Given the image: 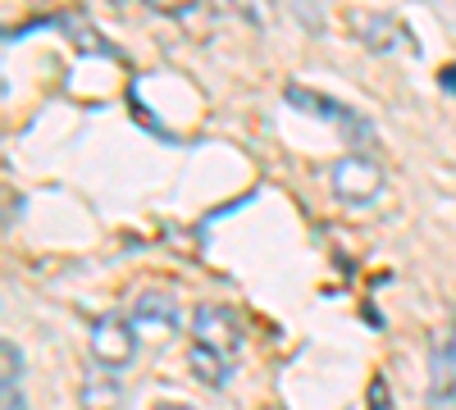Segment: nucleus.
<instances>
[{
    "instance_id": "1",
    "label": "nucleus",
    "mask_w": 456,
    "mask_h": 410,
    "mask_svg": "<svg viewBox=\"0 0 456 410\" xmlns=\"http://www.w3.org/2000/svg\"><path fill=\"white\" fill-rule=\"evenodd\" d=\"M288 105L306 109V115H320V119H333V124L342 128V141H352L356 151H365V146L374 141V128H370V119H365V115H356V109L338 105V100H329V96H320V92L288 87Z\"/></svg>"
},
{
    "instance_id": "2",
    "label": "nucleus",
    "mask_w": 456,
    "mask_h": 410,
    "mask_svg": "<svg viewBox=\"0 0 456 410\" xmlns=\"http://www.w3.org/2000/svg\"><path fill=\"white\" fill-rule=\"evenodd\" d=\"M137 328L128 315H101L92 324V360L105 365V369H124L133 356H137Z\"/></svg>"
},
{
    "instance_id": "3",
    "label": "nucleus",
    "mask_w": 456,
    "mask_h": 410,
    "mask_svg": "<svg viewBox=\"0 0 456 410\" xmlns=\"http://www.w3.org/2000/svg\"><path fill=\"white\" fill-rule=\"evenodd\" d=\"M133 328H137V338L142 342H169L174 333L183 328V319H178V301L169 292H146V296H137V306H133Z\"/></svg>"
},
{
    "instance_id": "4",
    "label": "nucleus",
    "mask_w": 456,
    "mask_h": 410,
    "mask_svg": "<svg viewBox=\"0 0 456 410\" xmlns=\"http://www.w3.org/2000/svg\"><path fill=\"white\" fill-rule=\"evenodd\" d=\"M333 192L352 205H370L379 192H384V169L365 156H347L333 165Z\"/></svg>"
},
{
    "instance_id": "5",
    "label": "nucleus",
    "mask_w": 456,
    "mask_h": 410,
    "mask_svg": "<svg viewBox=\"0 0 456 410\" xmlns=\"http://www.w3.org/2000/svg\"><path fill=\"white\" fill-rule=\"evenodd\" d=\"M192 338L210 351H219L224 360H233L238 365V347H242V333H238V319L233 310H224V306H201L192 315Z\"/></svg>"
},
{
    "instance_id": "6",
    "label": "nucleus",
    "mask_w": 456,
    "mask_h": 410,
    "mask_svg": "<svg viewBox=\"0 0 456 410\" xmlns=\"http://www.w3.org/2000/svg\"><path fill=\"white\" fill-rule=\"evenodd\" d=\"M32 28H60L73 46H78L83 55H105V60H119V51H114V42H105V36L87 23V19H78V14H55V19H37V23H23V28H10L5 32V42H14V36H28Z\"/></svg>"
},
{
    "instance_id": "7",
    "label": "nucleus",
    "mask_w": 456,
    "mask_h": 410,
    "mask_svg": "<svg viewBox=\"0 0 456 410\" xmlns=\"http://www.w3.org/2000/svg\"><path fill=\"white\" fill-rule=\"evenodd\" d=\"M429 401L434 406L456 401V333H443L429 351Z\"/></svg>"
},
{
    "instance_id": "8",
    "label": "nucleus",
    "mask_w": 456,
    "mask_h": 410,
    "mask_svg": "<svg viewBox=\"0 0 456 410\" xmlns=\"http://www.w3.org/2000/svg\"><path fill=\"white\" fill-rule=\"evenodd\" d=\"M352 32L365 36L374 51H393V46L406 42V36H402V23H393L388 14H352Z\"/></svg>"
},
{
    "instance_id": "9",
    "label": "nucleus",
    "mask_w": 456,
    "mask_h": 410,
    "mask_svg": "<svg viewBox=\"0 0 456 410\" xmlns=\"http://www.w3.org/2000/svg\"><path fill=\"white\" fill-rule=\"evenodd\" d=\"M192 369L201 374V383H210V388H224L228 383V374H233V360H224L219 351H210V347H201V342H192Z\"/></svg>"
},
{
    "instance_id": "10",
    "label": "nucleus",
    "mask_w": 456,
    "mask_h": 410,
    "mask_svg": "<svg viewBox=\"0 0 456 410\" xmlns=\"http://www.w3.org/2000/svg\"><path fill=\"white\" fill-rule=\"evenodd\" d=\"M19 369H23V360H19V347H14V342H5V410H23Z\"/></svg>"
},
{
    "instance_id": "11",
    "label": "nucleus",
    "mask_w": 456,
    "mask_h": 410,
    "mask_svg": "<svg viewBox=\"0 0 456 410\" xmlns=\"http://www.w3.org/2000/svg\"><path fill=\"white\" fill-rule=\"evenodd\" d=\"M83 406L87 410H114V406H119V388H114V379H87Z\"/></svg>"
},
{
    "instance_id": "12",
    "label": "nucleus",
    "mask_w": 456,
    "mask_h": 410,
    "mask_svg": "<svg viewBox=\"0 0 456 410\" xmlns=\"http://www.w3.org/2000/svg\"><path fill=\"white\" fill-rule=\"evenodd\" d=\"M224 10H233V14H242V19H251V23H265V14H270V5L265 0H219Z\"/></svg>"
},
{
    "instance_id": "13",
    "label": "nucleus",
    "mask_w": 456,
    "mask_h": 410,
    "mask_svg": "<svg viewBox=\"0 0 456 410\" xmlns=\"http://www.w3.org/2000/svg\"><path fill=\"white\" fill-rule=\"evenodd\" d=\"M370 410H393V392H388L384 379H374V383H370Z\"/></svg>"
},
{
    "instance_id": "14",
    "label": "nucleus",
    "mask_w": 456,
    "mask_h": 410,
    "mask_svg": "<svg viewBox=\"0 0 456 410\" xmlns=\"http://www.w3.org/2000/svg\"><path fill=\"white\" fill-rule=\"evenodd\" d=\"M146 5H156V10H165V14H183V10H192L197 0H146Z\"/></svg>"
},
{
    "instance_id": "15",
    "label": "nucleus",
    "mask_w": 456,
    "mask_h": 410,
    "mask_svg": "<svg viewBox=\"0 0 456 410\" xmlns=\"http://www.w3.org/2000/svg\"><path fill=\"white\" fill-rule=\"evenodd\" d=\"M438 87H443V92H452V96H456V64H447V68H443V73H438Z\"/></svg>"
},
{
    "instance_id": "16",
    "label": "nucleus",
    "mask_w": 456,
    "mask_h": 410,
    "mask_svg": "<svg viewBox=\"0 0 456 410\" xmlns=\"http://www.w3.org/2000/svg\"><path fill=\"white\" fill-rule=\"evenodd\" d=\"M160 410H192V406H178V401H174V406H160Z\"/></svg>"
}]
</instances>
